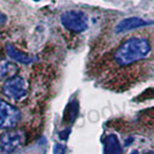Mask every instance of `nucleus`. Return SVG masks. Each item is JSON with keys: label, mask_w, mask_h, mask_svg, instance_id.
Wrapping results in <instances>:
<instances>
[{"label": "nucleus", "mask_w": 154, "mask_h": 154, "mask_svg": "<svg viewBox=\"0 0 154 154\" xmlns=\"http://www.w3.org/2000/svg\"><path fill=\"white\" fill-rule=\"evenodd\" d=\"M21 120V112L15 106L0 100V129L10 130L15 128Z\"/></svg>", "instance_id": "7ed1b4c3"}, {"label": "nucleus", "mask_w": 154, "mask_h": 154, "mask_svg": "<svg viewBox=\"0 0 154 154\" xmlns=\"http://www.w3.org/2000/svg\"><path fill=\"white\" fill-rule=\"evenodd\" d=\"M25 135L21 130H8L0 135V154H12L24 144Z\"/></svg>", "instance_id": "f03ea898"}, {"label": "nucleus", "mask_w": 154, "mask_h": 154, "mask_svg": "<svg viewBox=\"0 0 154 154\" xmlns=\"http://www.w3.org/2000/svg\"><path fill=\"white\" fill-rule=\"evenodd\" d=\"M2 92L6 97L20 100L23 99L28 93V84L23 77L21 76H13L6 80L2 86Z\"/></svg>", "instance_id": "39448f33"}, {"label": "nucleus", "mask_w": 154, "mask_h": 154, "mask_svg": "<svg viewBox=\"0 0 154 154\" xmlns=\"http://www.w3.org/2000/svg\"><path fill=\"white\" fill-rule=\"evenodd\" d=\"M6 20H7V17H6V15L4 14V13H1L0 12V25H2L5 22H6Z\"/></svg>", "instance_id": "ddd939ff"}, {"label": "nucleus", "mask_w": 154, "mask_h": 154, "mask_svg": "<svg viewBox=\"0 0 154 154\" xmlns=\"http://www.w3.org/2000/svg\"><path fill=\"white\" fill-rule=\"evenodd\" d=\"M77 115H78V102H77V100H73L68 105V119H69V122L73 123L76 120Z\"/></svg>", "instance_id": "9d476101"}, {"label": "nucleus", "mask_w": 154, "mask_h": 154, "mask_svg": "<svg viewBox=\"0 0 154 154\" xmlns=\"http://www.w3.org/2000/svg\"><path fill=\"white\" fill-rule=\"evenodd\" d=\"M70 128H67V129L62 130V131H60L59 132V138L61 139V140H67L68 137H69V133H70Z\"/></svg>", "instance_id": "f8f14e48"}, {"label": "nucleus", "mask_w": 154, "mask_h": 154, "mask_svg": "<svg viewBox=\"0 0 154 154\" xmlns=\"http://www.w3.org/2000/svg\"><path fill=\"white\" fill-rule=\"evenodd\" d=\"M104 152L105 154H122V146L116 135L111 133L105 138Z\"/></svg>", "instance_id": "6e6552de"}, {"label": "nucleus", "mask_w": 154, "mask_h": 154, "mask_svg": "<svg viewBox=\"0 0 154 154\" xmlns=\"http://www.w3.org/2000/svg\"><path fill=\"white\" fill-rule=\"evenodd\" d=\"M16 71V66L10 63L7 60H0V80L10 78L13 77V74Z\"/></svg>", "instance_id": "1a4fd4ad"}, {"label": "nucleus", "mask_w": 154, "mask_h": 154, "mask_svg": "<svg viewBox=\"0 0 154 154\" xmlns=\"http://www.w3.org/2000/svg\"><path fill=\"white\" fill-rule=\"evenodd\" d=\"M151 52L148 41L139 37H133L125 41L115 53V61L120 66H129L136 61L143 60Z\"/></svg>", "instance_id": "f257e3e1"}, {"label": "nucleus", "mask_w": 154, "mask_h": 154, "mask_svg": "<svg viewBox=\"0 0 154 154\" xmlns=\"http://www.w3.org/2000/svg\"><path fill=\"white\" fill-rule=\"evenodd\" d=\"M154 22H152V21H145V20H143L140 17H128V18L122 20L121 22H119V24L115 27V32H125V31H130V30L138 29V28H141V27L151 25Z\"/></svg>", "instance_id": "423d86ee"}, {"label": "nucleus", "mask_w": 154, "mask_h": 154, "mask_svg": "<svg viewBox=\"0 0 154 154\" xmlns=\"http://www.w3.org/2000/svg\"><path fill=\"white\" fill-rule=\"evenodd\" d=\"M132 141H133V138H132V137L127 138V139H125V141H124V145H125V146H129L130 144L132 143Z\"/></svg>", "instance_id": "4468645a"}, {"label": "nucleus", "mask_w": 154, "mask_h": 154, "mask_svg": "<svg viewBox=\"0 0 154 154\" xmlns=\"http://www.w3.org/2000/svg\"><path fill=\"white\" fill-rule=\"evenodd\" d=\"M53 154H66V146L62 144H55L53 148Z\"/></svg>", "instance_id": "9b49d317"}, {"label": "nucleus", "mask_w": 154, "mask_h": 154, "mask_svg": "<svg viewBox=\"0 0 154 154\" xmlns=\"http://www.w3.org/2000/svg\"><path fill=\"white\" fill-rule=\"evenodd\" d=\"M6 53H7V55H8L12 60H14V61H16V62H20V63L30 65V63L33 62L32 57L28 55L27 53H23V52L18 51V49H17L13 44H10V43H8V44L6 45Z\"/></svg>", "instance_id": "0eeeda50"}, {"label": "nucleus", "mask_w": 154, "mask_h": 154, "mask_svg": "<svg viewBox=\"0 0 154 154\" xmlns=\"http://www.w3.org/2000/svg\"><path fill=\"white\" fill-rule=\"evenodd\" d=\"M33 1H41V0H33Z\"/></svg>", "instance_id": "2eb2a0df"}, {"label": "nucleus", "mask_w": 154, "mask_h": 154, "mask_svg": "<svg viewBox=\"0 0 154 154\" xmlns=\"http://www.w3.org/2000/svg\"><path fill=\"white\" fill-rule=\"evenodd\" d=\"M61 23L74 32H83L88 29V16L78 10H68L61 15Z\"/></svg>", "instance_id": "20e7f679"}]
</instances>
